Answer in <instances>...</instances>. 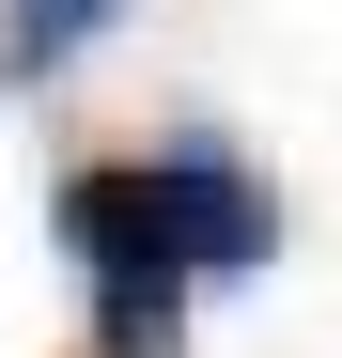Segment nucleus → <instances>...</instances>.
Masks as SVG:
<instances>
[{"label":"nucleus","mask_w":342,"mask_h":358,"mask_svg":"<svg viewBox=\"0 0 342 358\" xmlns=\"http://www.w3.org/2000/svg\"><path fill=\"white\" fill-rule=\"evenodd\" d=\"M156 187H171V250H187V280H202V265H265V250H280V203H265L218 141L156 156Z\"/></svg>","instance_id":"f257e3e1"},{"label":"nucleus","mask_w":342,"mask_h":358,"mask_svg":"<svg viewBox=\"0 0 342 358\" xmlns=\"http://www.w3.org/2000/svg\"><path fill=\"white\" fill-rule=\"evenodd\" d=\"M94 343L109 358H171L187 343V280H94Z\"/></svg>","instance_id":"f03ea898"},{"label":"nucleus","mask_w":342,"mask_h":358,"mask_svg":"<svg viewBox=\"0 0 342 358\" xmlns=\"http://www.w3.org/2000/svg\"><path fill=\"white\" fill-rule=\"evenodd\" d=\"M109 16H125V0H16V78H47V63H63L78 31H109Z\"/></svg>","instance_id":"7ed1b4c3"}]
</instances>
